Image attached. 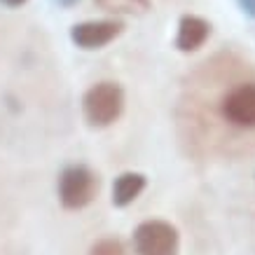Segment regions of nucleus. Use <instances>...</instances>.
<instances>
[{"label":"nucleus","mask_w":255,"mask_h":255,"mask_svg":"<svg viewBox=\"0 0 255 255\" xmlns=\"http://www.w3.org/2000/svg\"><path fill=\"white\" fill-rule=\"evenodd\" d=\"M147 185V178L138 171H124L120 176L115 178V183H113V206L115 209H124V206H129L133 201L140 197V192L145 190Z\"/></svg>","instance_id":"obj_7"},{"label":"nucleus","mask_w":255,"mask_h":255,"mask_svg":"<svg viewBox=\"0 0 255 255\" xmlns=\"http://www.w3.org/2000/svg\"><path fill=\"white\" fill-rule=\"evenodd\" d=\"M239 2L241 12L246 16H251V19H255V0H237Z\"/></svg>","instance_id":"obj_10"},{"label":"nucleus","mask_w":255,"mask_h":255,"mask_svg":"<svg viewBox=\"0 0 255 255\" xmlns=\"http://www.w3.org/2000/svg\"><path fill=\"white\" fill-rule=\"evenodd\" d=\"M124 113V89L117 82H96L82 96V115L94 129L115 124Z\"/></svg>","instance_id":"obj_1"},{"label":"nucleus","mask_w":255,"mask_h":255,"mask_svg":"<svg viewBox=\"0 0 255 255\" xmlns=\"http://www.w3.org/2000/svg\"><path fill=\"white\" fill-rule=\"evenodd\" d=\"M225 122L239 129H255V82H239L220 101Z\"/></svg>","instance_id":"obj_5"},{"label":"nucleus","mask_w":255,"mask_h":255,"mask_svg":"<svg viewBox=\"0 0 255 255\" xmlns=\"http://www.w3.org/2000/svg\"><path fill=\"white\" fill-rule=\"evenodd\" d=\"M211 35V23L206 19H201L197 14H183L178 21V33H176V49L178 52H197L204 47V42Z\"/></svg>","instance_id":"obj_6"},{"label":"nucleus","mask_w":255,"mask_h":255,"mask_svg":"<svg viewBox=\"0 0 255 255\" xmlns=\"http://www.w3.org/2000/svg\"><path fill=\"white\" fill-rule=\"evenodd\" d=\"M28 0H0V5H5V7H21Z\"/></svg>","instance_id":"obj_11"},{"label":"nucleus","mask_w":255,"mask_h":255,"mask_svg":"<svg viewBox=\"0 0 255 255\" xmlns=\"http://www.w3.org/2000/svg\"><path fill=\"white\" fill-rule=\"evenodd\" d=\"M133 253L136 255H178L180 234L176 225L166 220H145L133 230Z\"/></svg>","instance_id":"obj_3"},{"label":"nucleus","mask_w":255,"mask_h":255,"mask_svg":"<svg viewBox=\"0 0 255 255\" xmlns=\"http://www.w3.org/2000/svg\"><path fill=\"white\" fill-rule=\"evenodd\" d=\"M56 5H59V7H66V9H70V7H75V5H78L80 0H54Z\"/></svg>","instance_id":"obj_12"},{"label":"nucleus","mask_w":255,"mask_h":255,"mask_svg":"<svg viewBox=\"0 0 255 255\" xmlns=\"http://www.w3.org/2000/svg\"><path fill=\"white\" fill-rule=\"evenodd\" d=\"M124 28L127 26L122 19H89V21H80L70 28V42L78 49L94 52V49H103L115 38H120Z\"/></svg>","instance_id":"obj_4"},{"label":"nucleus","mask_w":255,"mask_h":255,"mask_svg":"<svg viewBox=\"0 0 255 255\" xmlns=\"http://www.w3.org/2000/svg\"><path fill=\"white\" fill-rule=\"evenodd\" d=\"M99 187L101 180L96 171H92L85 164H70L59 173L56 190H59V201L63 209L80 211L96 199Z\"/></svg>","instance_id":"obj_2"},{"label":"nucleus","mask_w":255,"mask_h":255,"mask_svg":"<svg viewBox=\"0 0 255 255\" xmlns=\"http://www.w3.org/2000/svg\"><path fill=\"white\" fill-rule=\"evenodd\" d=\"M94 2L110 14H143L150 9V0H94Z\"/></svg>","instance_id":"obj_8"},{"label":"nucleus","mask_w":255,"mask_h":255,"mask_svg":"<svg viewBox=\"0 0 255 255\" xmlns=\"http://www.w3.org/2000/svg\"><path fill=\"white\" fill-rule=\"evenodd\" d=\"M89 255H129V251H127V246H124L120 239L108 237V239L96 241V244L89 248Z\"/></svg>","instance_id":"obj_9"}]
</instances>
